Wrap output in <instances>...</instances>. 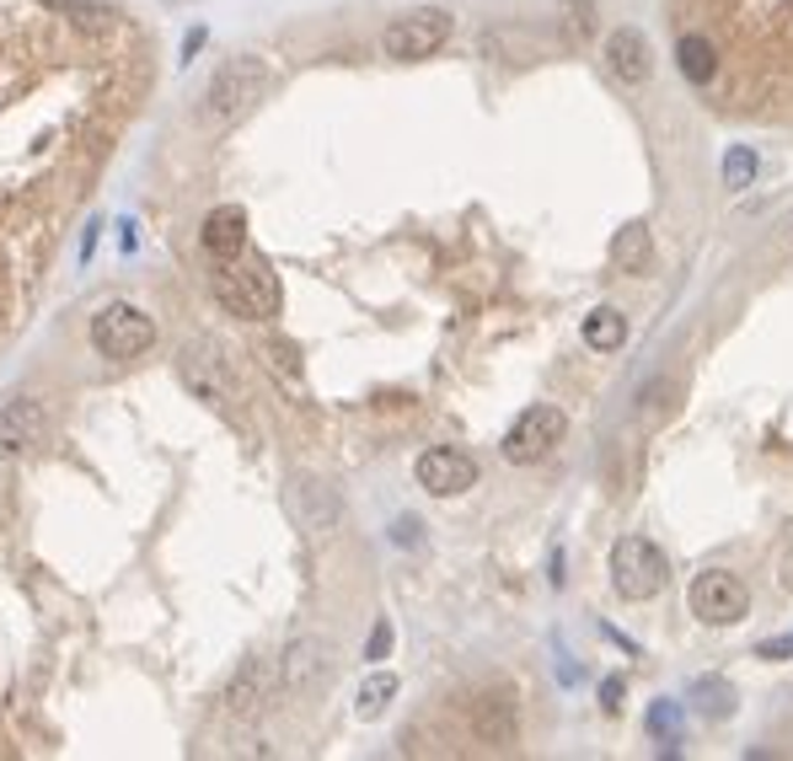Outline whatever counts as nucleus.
I'll return each instance as SVG.
<instances>
[{
    "mask_svg": "<svg viewBox=\"0 0 793 761\" xmlns=\"http://www.w3.org/2000/svg\"><path fill=\"white\" fill-rule=\"evenodd\" d=\"M274 87V70L263 54H225V60L214 64L210 87H204V102H199V123L210 129V134H231L237 123L252 119V108L269 97Z\"/></svg>",
    "mask_w": 793,
    "mask_h": 761,
    "instance_id": "1",
    "label": "nucleus"
},
{
    "mask_svg": "<svg viewBox=\"0 0 793 761\" xmlns=\"http://www.w3.org/2000/svg\"><path fill=\"white\" fill-rule=\"evenodd\" d=\"M214 296L231 306L237 317H247V322H269V317H279V306H284V290H279L274 263L247 258V252L214 269Z\"/></svg>",
    "mask_w": 793,
    "mask_h": 761,
    "instance_id": "2",
    "label": "nucleus"
},
{
    "mask_svg": "<svg viewBox=\"0 0 793 761\" xmlns=\"http://www.w3.org/2000/svg\"><path fill=\"white\" fill-rule=\"evenodd\" d=\"M92 343L102 360H140L155 349V322L129 301H108L92 317Z\"/></svg>",
    "mask_w": 793,
    "mask_h": 761,
    "instance_id": "3",
    "label": "nucleus"
},
{
    "mask_svg": "<svg viewBox=\"0 0 793 761\" xmlns=\"http://www.w3.org/2000/svg\"><path fill=\"white\" fill-rule=\"evenodd\" d=\"M665 552L654 548L649 537H622L611 548V584L622 601H654L665 590Z\"/></svg>",
    "mask_w": 793,
    "mask_h": 761,
    "instance_id": "4",
    "label": "nucleus"
},
{
    "mask_svg": "<svg viewBox=\"0 0 793 761\" xmlns=\"http://www.w3.org/2000/svg\"><path fill=\"white\" fill-rule=\"evenodd\" d=\"M445 38H451V11L419 6V11H402L396 22H387L381 49H387V60H429L445 49Z\"/></svg>",
    "mask_w": 793,
    "mask_h": 761,
    "instance_id": "5",
    "label": "nucleus"
},
{
    "mask_svg": "<svg viewBox=\"0 0 793 761\" xmlns=\"http://www.w3.org/2000/svg\"><path fill=\"white\" fill-rule=\"evenodd\" d=\"M279 687L290 692V698H317L328 681H333V643L317 639V633H301V639L284 643V654H279Z\"/></svg>",
    "mask_w": 793,
    "mask_h": 761,
    "instance_id": "6",
    "label": "nucleus"
},
{
    "mask_svg": "<svg viewBox=\"0 0 793 761\" xmlns=\"http://www.w3.org/2000/svg\"><path fill=\"white\" fill-rule=\"evenodd\" d=\"M178 376H183V387L199 402H210V408H237V376H231V366L220 360V349H210V343H188L183 354H178Z\"/></svg>",
    "mask_w": 793,
    "mask_h": 761,
    "instance_id": "7",
    "label": "nucleus"
},
{
    "mask_svg": "<svg viewBox=\"0 0 793 761\" xmlns=\"http://www.w3.org/2000/svg\"><path fill=\"white\" fill-rule=\"evenodd\" d=\"M569 434V419H563V408H552V402H536V408H525L515 424H510V434H504V457L510 461H542Z\"/></svg>",
    "mask_w": 793,
    "mask_h": 761,
    "instance_id": "8",
    "label": "nucleus"
},
{
    "mask_svg": "<svg viewBox=\"0 0 793 761\" xmlns=\"http://www.w3.org/2000/svg\"><path fill=\"white\" fill-rule=\"evenodd\" d=\"M692 611L702 622H713V628H730V622H740L751 611V590L730 569H707V574L692 579Z\"/></svg>",
    "mask_w": 793,
    "mask_h": 761,
    "instance_id": "9",
    "label": "nucleus"
},
{
    "mask_svg": "<svg viewBox=\"0 0 793 761\" xmlns=\"http://www.w3.org/2000/svg\"><path fill=\"white\" fill-rule=\"evenodd\" d=\"M413 478L434 499H456V493H466V488L478 483V461L466 457V451H456V445H434V451H424V457L413 461Z\"/></svg>",
    "mask_w": 793,
    "mask_h": 761,
    "instance_id": "10",
    "label": "nucleus"
},
{
    "mask_svg": "<svg viewBox=\"0 0 793 761\" xmlns=\"http://www.w3.org/2000/svg\"><path fill=\"white\" fill-rule=\"evenodd\" d=\"M466 730L478 745H489V751H510L520 734V708H515V692H483V698L466 708Z\"/></svg>",
    "mask_w": 793,
    "mask_h": 761,
    "instance_id": "11",
    "label": "nucleus"
},
{
    "mask_svg": "<svg viewBox=\"0 0 793 761\" xmlns=\"http://www.w3.org/2000/svg\"><path fill=\"white\" fill-rule=\"evenodd\" d=\"M49 434V413L38 397H11L0 402V457L17 461V457H32Z\"/></svg>",
    "mask_w": 793,
    "mask_h": 761,
    "instance_id": "12",
    "label": "nucleus"
},
{
    "mask_svg": "<svg viewBox=\"0 0 793 761\" xmlns=\"http://www.w3.org/2000/svg\"><path fill=\"white\" fill-rule=\"evenodd\" d=\"M279 687V670L274 660H263V654H247V660H237V670L225 675V687H220V708L225 713H258L263 702H269V692Z\"/></svg>",
    "mask_w": 793,
    "mask_h": 761,
    "instance_id": "13",
    "label": "nucleus"
},
{
    "mask_svg": "<svg viewBox=\"0 0 793 761\" xmlns=\"http://www.w3.org/2000/svg\"><path fill=\"white\" fill-rule=\"evenodd\" d=\"M199 237H204V252H210L214 263L242 258L247 252V210L242 204H220V210H210L204 214V226H199Z\"/></svg>",
    "mask_w": 793,
    "mask_h": 761,
    "instance_id": "14",
    "label": "nucleus"
},
{
    "mask_svg": "<svg viewBox=\"0 0 793 761\" xmlns=\"http://www.w3.org/2000/svg\"><path fill=\"white\" fill-rule=\"evenodd\" d=\"M606 64H611V76H616L622 87H643V81H649V70H654L649 38H643L639 28H616L606 38Z\"/></svg>",
    "mask_w": 793,
    "mask_h": 761,
    "instance_id": "15",
    "label": "nucleus"
},
{
    "mask_svg": "<svg viewBox=\"0 0 793 761\" xmlns=\"http://www.w3.org/2000/svg\"><path fill=\"white\" fill-rule=\"evenodd\" d=\"M290 510L301 515V525L311 537H328L338 525V499L328 483H317V478H295L290 483Z\"/></svg>",
    "mask_w": 793,
    "mask_h": 761,
    "instance_id": "16",
    "label": "nucleus"
},
{
    "mask_svg": "<svg viewBox=\"0 0 793 761\" xmlns=\"http://www.w3.org/2000/svg\"><path fill=\"white\" fill-rule=\"evenodd\" d=\"M675 60H681V76H686L692 87H707V81L719 76V43L702 38V32H686V38L675 43Z\"/></svg>",
    "mask_w": 793,
    "mask_h": 761,
    "instance_id": "17",
    "label": "nucleus"
},
{
    "mask_svg": "<svg viewBox=\"0 0 793 761\" xmlns=\"http://www.w3.org/2000/svg\"><path fill=\"white\" fill-rule=\"evenodd\" d=\"M611 258H616V269H622V274H643V269L654 263V237H649V226H643V220L622 226V231H616V242H611Z\"/></svg>",
    "mask_w": 793,
    "mask_h": 761,
    "instance_id": "18",
    "label": "nucleus"
},
{
    "mask_svg": "<svg viewBox=\"0 0 793 761\" xmlns=\"http://www.w3.org/2000/svg\"><path fill=\"white\" fill-rule=\"evenodd\" d=\"M584 343H590L595 354H616V349L628 343V317H622L616 306H595V311L584 317Z\"/></svg>",
    "mask_w": 793,
    "mask_h": 761,
    "instance_id": "19",
    "label": "nucleus"
},
{
    "mask_svg": "<svg viewBox=\"0 0 793 761\" xmlns=\"http://www.w3.org/2000/svg\"><path fill=\"white\" fill-rule=\"evenodd\" d=\"M396 687H402V681H396L392 670H370L365 681H360V692H354V713H360V719H381L387 702L396 698Z\"/></svg>",
    "mask_w": 793,
    "mask_h": 761,
    "instance_id": "20",
    "label": "nucleus"
},
{
    "mask_svg": "<svg viewBox=\"0 0 793 761\" xmlns=\"http://www.w3.org/2000/svg\"><path fill=\"white\" fill-rule=\"evenodd\" d=\"M692 702H697L702 713H713V719H730L734 713V687L730 681H719V675H702L697 687H692Z\"/></svg>",
    "mask_w": 793,
    "mask_h": 761,
    "instance_id": "21",
    "label": "nucleus"
},
{
    "mask_svg": "<svg viewBox=\"0 0 793 761\" xmlns=\"http://www.w3.org/2000/svg\"><path fill=\"white\" fill-rule=\"evenodd\" d=\"M49 11H64L70 22H113L119 11L102 6V0H49Z\"/></svg>",
    "mask_w": 793,
    "mask_h": 761,
    "instance_id": "22",
    "label": "nucleus"
},
{
    "mask_svg": "<svg viewBox=\"0 0 793 761\" xmlns=\"http://www.w3.org/2000/svg\"><path fill=\"white\" fill-rule=\"evenodd\" d=\"M751 178H756V151H751V146H734L730 161H724V183H730V188H745Z\"/></svg>",
    "mask_w": 793,
    "mask_h": 761,
    "instance_id": "23",
    "label": "nucleus"
},
{
    "mask_svg": "<svg viewBox=\"0 0 793 761\" xmlns=\"http://www.w3.org/2000/svg\"><path fill=\"white\" fill-rule=\"evenodd\" d=\"M649 730L675 745V730H681V708H675V702H654V708H649Z\"/></svg>",
    "mask_w": 793,
    "mask_h": 761,
    "instance_id": "24",
    "label": "nucleus"
},
{
    "mask_svg": "<svg viewBox=\"0 0 793 761\" xmlns=\"http://www.w3.org/2000/svg\"><path fill=\"white\" fill-rule=\"evenodd\" d=\"M387 654H392V622H375L365 643V660H387Z\"/></svg>",
    "mask_w": 793,
    "mask_h": 761,
    "instance_id": "25",
    "label": "nucleus"
},
{
    "mask_svg": "<svg viewBox=\"0 0 793 761\" xmlns=\"http://www.w3.org/2000/svg\"><path fill=\"white\" fill-rule=\"evenodd\" d=\"M601 702H606V713L622 708V675H606V687H601Z\"/></svg>",
    "mask_w": 793,
    "mask_h": 761,
    "instance_id": "26",
    "label": "nucleus"
},
{
    "mask_svg": "<svg viewBox=\"0 0 793 761\" xmlns=\"http://www.w3.org/2000/svg\"><path fill=\"white\" fill-rule=\"evenodd\" d=\"M396 542H402V548H413V542H419V520H396V531H392Z\"/></svg>",
    "mask_w": 793,
    "mask_h": 761,
    "instance_id": "27",
    "label": "nucleus"
},
{
    "mask_svg": "<svg viewBox=\"0 0 793 761\" xmlns=\"http://www.w3.org/2000/svg\"><path fill=\"white\" fill-rule=\"evenodd\" d=\"M766 660H777V654H793V639H777V643H762Z\"/></svg>",
    "mask_w": 793,
    "mask_h": 761,
    "instance_id": "28",
    "label": "nucleus"
},
{
    "mask_svg": "<svg viewBox=\"0 0 793 761\" xmlns=\"http://www.w3.org/2000/svg\"><path fill=\"white\" fill-rule=\"evenodd\" d=\"M777 579H783V590H793V548L783 552V574H777Z\"/></svg>",
    "mask_w": 793,
    "mask_h": 761,
    "instance_id": "29",
    "label": "nucleus"
}]
</instances>
